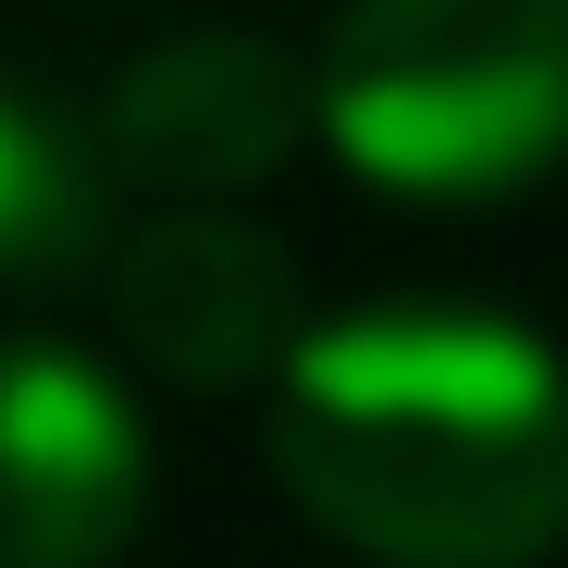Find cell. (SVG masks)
<instances>
[{
  "mask_svg": "<svg viewBox=\"0 0 568 568\" xmlns=\"http://www.w3.org/2000/svg\"><path fill=\"white\" fill-rule=\"evenodd\" d=\"M112 247V161L100 124L0 74V284H74Z\"/></svg>",
  "mask_w": 568,
  "mask_h": 568,
  "instance_id": "cell-6",
  "label": "cell"
},
{
  "mask_svg": "<svg viewBox=\"0 0 568 568\" xmlns=\"http://www.w3.org/2000/svg\"><path fill=\"white\" fill-rule=\"evenodd\" d=\"M310 124H322L310 62H284L272 38H235V26H199V38H161L149 62L112 74L100 161H112V185H149L173 211H211L235 185H272Z\"/></svg>",
  "mask_w": 568,
  "mask_h": 568,
  "instance_id": "cell-4",
  "label": "cell"
},
{
  "mask_svg": "<svg viewBox=\"0 0 568 568\" xmlns=\"http://www.w3.org/2000/svg\"><path fill=\"white\" fill-rule=\"evenodd\" d=\"M310 87L358 185L420 211L519 199L568 161V0H346Z\"/></svg>",
  "mask_w": 568,
  "mask_h": 568,
  "instance_id": "cell-2",
  "label": "cell"
},
{
  "mask_svg": "<svg viewBox=\"0 0 568 568\" xmlns=\"http://www.w3.org/2000/svg\"><path fill=\"white\" fill-rule=\"evenodd\" d=\"M149 483V420L112 371L62 334H0V568H112Z\"/></svg>",
  "mask_w": 568,
  "mask_h": 568,
  "instance_id": "cell-3",
  "label": "cell"
},
{
  "mask_svg": "<svg viewBox=\"0 0 568 568\" xmlns=\"http://www.w3.org/2000/svg\"><path fill=\"white\" fill-rule=\"evenodd\" d=\"M112 322L185 396L272 384V371L297 358V334H310L284 235H260L235 211H161V223H136L112 247Z\"/></svg>",
  "mask_w": 568,
  "mask_h": 568,
  "instance_id": "cell-5",
  "label": "cell"
},
{
  "mask_svg": "<svg viewBox=\"0 0 568 568\" xmlns=\"http://www.w3.org/2000/svg\"><path fill=\"white\" fill-rule=\"evenodd\" d=\"M272 483L371 568H544L568 544V358L469 297L310 322L272 371Z\"/></svg>",
  "mask_w": 568,
  "mask_h": 568,
  "instance_id": "cell-1",
  "label": "cell"
}]
</instances>
